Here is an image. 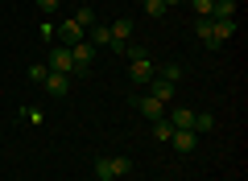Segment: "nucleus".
Here are the masks:
<instances>
[{
    "label": "nucleus",
    "instance_id": "1",
    "mask_svg": "<svg viewBox=\"0 0 248 181\" xmlns=\"http://www.w3.org/2000/svg\"><path fill=\"white\" fill-rule=\"evenodd\" d=\"M133 173V156H99L95 161V177L99 181H116Z\"/></svg>",
    "mask_w": 248,
    "mask_h": 181
},
{
    "label": "nucleus",
    "instance_id": "2",
    "mask_svg": "<svg viewBox=\"0 0 248 181\" xmlns=\"http://www.w3.org/2000/svg\"><path fill=\"white\" fill-rule=\"evenodd\" d=\"M46 66L50 70H58V74H79V70H75V58H71V45H54L50 50V58H46Z\"/></svg>",
    "mask_w": 248,
    "mask_h": 181
},
{
    "label": "nucleus",
    "instance_id": "3",
    "mask_svg": "<svg viewBox=\"0 0 248 181\" xmlns=\"http://www.w3.org/2000/svg\"><path fill=\"white\" fill-rule=\"evenodd\" d=\"M153 74H157V66L149 62V54H141V58L128 62V78H133L137 86H149V83H153Z\"/></svg>",
    "mask_w": 248,
    "mask_h": 181
},
{
    "label": "nucleus",
    "instance_id": "4",
    "mask_svg": "<svg viewBox=\"0 0 248 181\" xmlns=\"http://www.w3.org/2000/svg\"><path fill=\"white\" fill-rule=\"evenodd\" d=\"M166 144H174V153L190 156V153H195V148H199V136H195V132H190V128H174V136H170Z\"/></svg>",
    "mask_w": 248,
    "mask_h": 181
},
{
    "label": "nucleus",
    "instance_id": "5",
    "mask_svg": "<svg viewBox=\"0 0 248 181\" xmlns=\"http://www.w3.org/2000/svg\"><path fill=\"white\" fill-rule=\"evenodd\" d=\"M133 107L145 115V120H161V115H166V103H157L153 95H133Z\"/></svg>",
    "mask_w": 248,
    "mask_h": 181
},
{
    "label": "nucleus",
    "instance_id": "6",
    "mask_svg": "<svg viewBox=\"0 0 248 181\" xmlns=\"http://www.w3.org/2000/svg\"><path fill=\"white\" fill-rule=\"evenodd\" d=\"M42 86H46V91H50L54 99H62V95H66V91H71V74H58V70H50V74L42 78Z\"/></svg>",
    "mask_w": 248,
    "mask_h": 181
},
{
    "label": "nucleus",
    "instance_id": "7",
    "mask_svg": "<svg viewBox=\"0 0 248 181\" xmlns=\"http://www.w3.org/2000/svg\"><path fill=\"white\" fill-rule=\"evenodd\" d=\"M174 86H178V83H170V78H157V74H153V83L145 86V95H153L157 103H170V99H174Z\"/></svg>",
    "mask_w": 248,
    "mask_h": 181
},
{
    "label": "nucleus",
    "instance_id": "8",
    "mask_svg": "<svg viewBox=\"0 0 248 181\" xmlns=\"http://www.w3.org/2000/svg\"><path fill=\"white\" fill-rule=\"evenodd\" d=\"M83 37H87V29L75 25V21H62V25H58V45H79Z\"/></svg>",
    "mask_w": 248,
    "mask_h": 181
},
{
    "label": "nucleus",
    "instance_id": "9",
    "mask_svg": "<svg viewBox=\"0 0 248 181\" xmlns=\"http://www.w3.org/2000/svg\"><path fill=\"white\" fill-rule=\"evenodd\" d=\"M71 58H75V70L83 74V70H87L91 62H95V45H91V42H79V45H71Z\"/></svg>",
    "mask_w": 248,
    "mask_h": 181
},
{
    "label": "nucleus",
    "instance_id": "10",
    "mask_svg": "<svg viewBox=\"0 0 248 181\" xmlns=\"http://www.w3.org/2000/svg\"><path fill=\"white\" fill-rule=\"evenodd\" d=\"M195 37L207 45V50H219V45H223L219 37H215V25H211V21H199V25H195Z\"/></svg>",
    "mask_w": 248,
    "mask_h": 181
},
{
    "label": "nucleus",
    "instance_id": "11",
    "mask_svg": "<svg viewBox=\"0 0 248 181\" xmlns=\"http://www.w3.org/2000/svg\"><path fill=\"white\" fill-rule=\"evenodd\" d=\"M87 33H91V45H95V50H108V42H112V25H91Z\"/></svg>",
    "mask_w": 248,
    "mask_h": 181
},
{
    "label": "nucleus",
    "instance_id": "12",
    "mask_svg": "<svg viewBox=\"0 0 248 181\" xmlns=\"http://www.w3.org/2000/svg\"><path fill=\"white\" fill-rule=\"evenodd\" d=\"M166 120L174 124V128H190V124H195V111H190V107H174Z\"/></svg>",
    "mask_w": 248,
    "mask_h": 181
},
{
    "label": "nucleus",
    "instance_id": "13",
    "mask_svg": "<svg viewBox=\"0 0 248 181\" xmlns=\"http://www.w3.org/2000/svg\"><path fill=\"white\" fill-rule=\"evenodd\" d=\"M211 128H215V115H211V111H195L190 132H195V136H203V132H211Z\"/></svg>",
    "mask_w": 248,
    "mask_h": 181
},
{
    "label": "nucleus",
    "instance_id": "14",
    "mask_svg": "<svg viewBox=\"0 0 248 181\" xmlns=\"http://www.w3.org/2000/svg\"><path fill=\"white\" fill-rule=\"evenodd\" d=\"M228 17H236V0H215L211 21H228Z\"/></svg>",
    "mask_w": 248,
    "mask_h": 181
},
{
    "label": "nucleus",
    "instance_id": "15",
    "mask_svg": "<svg viewBox=\"0 0 248 181\" xmlns=\"http://www.w3.org/2000/svg\"><path fill=\"white\" fill-rule=\"evenodd\" d=\"M112 37H116V42H128V37H133V21H128V17L112 21Z\"/></svg>",
    "mask_w": 248,
    "mask_h": 181
},
{
    "label": "nucleus",
    "instance_id": "16",
    "mask_svg": "<svg viewBox=\"0 0 248 181\" xmlns=\"http://www.w3.org/2000/svg\"><path fill=\"white\" fill-rule=\"evenodd\" d=\"M170 136H174V124H170L166 115H161V120H153V140H161V144H166Z\"/></svg>",
    "mask_w": 248,
    "mask_h": 181
},
{
    "label": "nucleus",
    "instance_id": "17",
    "mask_svg": "<svg viewBox=\"0 0 248 181\" xmlns=\"http://www.w3.org/2000/svg\"><path fill=\"white\" fill-rule=\"evenodd\" d=\"M215 25V37H219V42H228L232 33H236V17H228V21H211Z\"/></svg>",
    "mask_w": 248,
    "mask_h": 181
},
{
    "label": "nucleus",
    "instance_id": "18",
    "mask_svg": "<svg viewBox=\"0 0 248 181\" xmlns=\"http://www.w3.org/2000/svg\"><path fill=\"white\" fill-rule=\"evenodd\" d=\"M75 25H83V29H91V25H95V9H87V4H83V9H75Z\"/></svg>",
    "mask_w": 248,
    "mask_h": 181
},
{
    "label": "nucleus",
    "instance_id": "19",
    "mask_svg": "<svg viewBox=\"0 0 248 181\" xmlns=\"http://www.w3.org/2000/svg\"><path fill=\"white\" fill-rule=\"evenodd\" d=\"M190 9L199 13V21H211V9H215V0H190Z\"/></svg>",
    "mask_w": 248,
    "mask_h": 181
},
{
    "label": "nucleus",
    "instance_id": "20",
    "mask_svg": "<svg viewBox=\"0 0 248 181\" xmlns=\"http://www.w3.org/2000/svg\"><path fill=\"white\" fill-rule=\"evenodd\" d=\"M157 78H170V83H178V78H182V66H178V62H170V66H161V70H157Z\"/></svg>",
    "mask_w": 248,
    "mask_h": 181
},
{
    "label": "nucleus",
    "instance_id": "21",
    "mask_svg": "<svg viewBox=\"0 0 248 181\" xmlns=\"http://www.w3.org/2000/svg\"><path fill=\"white\" fill-rule=\"evenodd\" d=\"M145 13H149V17H166V4H161V0H145Z\"/></svg>",
    "mask_w": 248,
    "mask_h": 181
},
{
    "label": "nucleus",
    "instance_id": "22",
    "mask_svg": "<svg viewBox=\"0 0 248 181\" xmlns=\"http://www.w3.org/2000/svg\"><path fill=\"white\" fill-rule=\"evenodd\" d=\"M46 74H50V66H46V62H37V66H29V78H33V83H42Z\"/></svg>",
    "mask_w": 248,
    "mask_h": 181
},
{
    "label": "nucleus",
    "instance_id": "23",
    "mask_svg": "<svg viewBox=\"0 0 248 181\" xmlns=\"http://www.w3.org/2000/svg\"><path fill=\"white\" fill-rule=\"evenodd\" d=\"M21 115H25V120H33V124H42V107H21Z\"/></svg>",
    "mask_w": 248,
    "mask_h": 181
},
{
    "label": "nucleus",
    "instance_id": "24",
    "mask_svg": "<svg viewBox=\"0 0 248 181\" xmlns=\"http://www.w3.org/2000/svg\"><path fill=\"white\" fill-rule=\"evenodd\" d=\"M37 9H42V13H54V9H58V0H37Z\"/></svg>",
    "mask_w": 248,
    "mask_h": 181
},
{
    "label": "nucleus",
    "instance_id": "25",
    "mask_svg": "<svg viewBox=\"0 0 248 181\" xmlns=\"http://www.w3.org/2000/svg\"><path fill=\"white\" fill-rule=\"evenodd\" d=\"M161 4H166V9H174V4H182V0H161Z\"/></svg>",
    "mask_w": 248,
    "mask_h": 181
}]
</instances>
